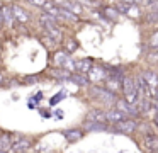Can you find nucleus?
Listing matches in <instances>:
<instances>
[{"label":"nucleus","instance_id":"nucleus-20","mask_svg":"<svg viewBox=\"0 0 158 153\" xmlns=\"http://www.w3.org/2000/svg\"><path fill=\"white\" fill-rule=\"evenodd\" d=\"M102 14H104V15H106L109 20H114V22H116V20L119 19V15H121V12L116 9V7H106V9L102 10Z\"/></svg>","mask_w":158,"mask_h":153},{"label":"nucleus","instance_id":"nucleus-26","mask_svg":"<svg viewBox=\"0 0 158 153\" xmlns=\"http://www.w3.org/2000/svg\"><path fill=\"white\" fill-rule=\"evenodd\" d=\"M29 2H31V3H34V5H39V7H43L46 2H48V0H29Z\"/></svg>","mask_w":158,"mask_h":153},{"label":"nucleus","instance_id":"nucleus-22","mask_svg":"<svg viewBox=\"0 0 158 153\" xmlns=\"http://www.w3.org/2000/svg\"><path fill=\"white\" fill-rule=\"evenodd\" d=\"M53 75L56 78H60V80H68L70 78V71L65 70V68H56V70H53Z\"/></svg>","mask_w":158,"mask_h":153},{"label":"nucleus","instance_id":"nucleus-23","mask_svg":"<svg viewBox=\"0 0 158 153\" xmlns=\"http://www.w3.org/2000/svg\"><path fill=\"white\" fill-rule=\"evenodd\" d=\"M106 122H87V129L89 131H102L106 129Z\"/></svg>","mask_w":158,"mask_h":153},{"label":"nucleus","instance_id":"nucleus-29","mask_svg":"<svg viewBox=\"0 0 158 153\" xmlns=\"http://www.w3.org/2000/svg\"><path fill=\"white\" fill-rule=\"evenodd\" d=\"M153 49H156V53H153V56H148V60L151 58V61H156L158 60V48H153Z\"/></svg>","mask_w":158,"mask_h":153},{"label":"nucleus","instance_id":"nucleus-32","mask_svg":"<svg viewBox=\"0 0 158 153\" xmlns=\"http://www.w3.org/2000/svg\"><path fill=\"white\" fill-rule=\"evenodd\" d=\"M4 83V77H2V75H0V85Z\"/></svg>","mask_w":158,"mask_h":153},{"label":"nucleus","instance_id":"nucleus-34","mask_svg":"<svg viewBox=\"0 0 158 153\" xmlns=\"http://www.w3.org/2000/svg\"><path fill=\"white\" fill-rule=\"evenodd\" d=\"M0 153H9V151H0Z\"/></svg>","mask_w":158,"mask_h":153},{"label":"nucleus","instance_id":"nucleus-10","mask_svg":"<svg viewBox=\"0 0 158 153\" xmlns=\"http://www.w3.org/2000/svg\"><path fill=\"white\" fill-rule=\"evenodd\" d=\"M117 10L123 12V14H126V15H129V17H133V19H138V17L141 15L139 9L136 7V3H124V2H121L119 7H117Z\"/></svg>","mask_w":158,"mask_h":153},{"label":"nucleus","instance_id":"nucleus-6","mask_svg":"<svg viewBox=\"0 0 158 153\" xmlns=\"http://www.w3.org/2000/svg\"><path fill=\"white\" fill-rule=\"evenodd\" d=\"M32 141L26 136H17V138H12V145H10V151L9 153H24L31 148Z\"/></svg>","mask_w":158,"mask_h":153},{"label":"nucleus","instance_id":"nucleus-3","mask_svg":"<svg viewBox=\"0 0 158 153\" xmlns=\"http://www.w3.org/2000/svg\"><path fill=\"white\" fill-rule=\"evenodd\" d=\"M90 94L94 95V99H97V100H100L102 104L106 105H110L116 102V94H114V90H109V88H104V87H99V85H94V87H90Z\"/></svg>","mask_w":158,"mask_h":153},{"label":"nucleus","instance_id":"nucleus-4","mask_svg":"<svg viewBox=\"0 0 158 153\" xmlns=\"http://www.w3.org/2000/svg\"><path fill=\"white\" fill-rule=\"evenodd\" d=\"M136 128H138L136 121L131 119V117H126V119H123V121L114 122V131L123 133V134H133V133L136 131Z\"/></svg>","mask_w":158,"mask_h":153},{"label":"nucleus","instance_id":"nucleus-27","mask_svg":"<svg viewBox=\"0 0 158 153\" xmlns=\"http://www.w3.org/2000/svg\"><path fill=\"white\" fill-rule=\"evenodd\" d=\"M24 83H36V77H26Z\"/></svg>","mask_w":158,"mask_h":153},{"label":"nucleus","instance_id":"nucleus-1","mask_svg":"<svg viewBox=\"0 0 158 153\" xmlns=\"http://www.w3.org/2000/svg\"><path fill=\"white\" fill-rule=\"evenodd\" d=\"M121 85H123L124 100H126L127 104H133V105H136V102H138L136 82H134L131 77H124V78H123V82H121Z\"/></svg>","mask_w":158,"mask_h":153},{"label":"nucleus","instance_id":"nucleus-14","mask_svg":"<svg viewBox=\"0 0 158 153\" xmlns=\"http://www.w3.org/2000/svg\"><path fill=\"white\" fill-rule=\"evenodd\" d=\"M127 116L124 114V112H121V111H117V109H110V111H107L106 112V121H109V122H117V121H123V119H126Z\"/></svg>","mask_w":158,"mask_h":153},{"label":"nucleus","instance_id":"nucleus-21","mask_svg":"<svg viewBox=\"0 0 158 153\" xmlns=\"http://www.w3.org/2000/svg\"><path fill=\"white\" fill-rule=\"evenodd\" d=\"M12 138L10 134H0V151H10Z\"/></svg>","mask_w":158,"mask_h":153},{"label":"nucleus","instance_id":"nucleus-18","mask_svg":"<svg viewBox=\"0 0 158 153\" xmlns=\"http://www.w3.org/2000/svg\"><path fill=\"white\" fill-rule=\"evenodd\" d=\"M68 80H72L73 83L80 85V87H87V85H89V78H87L83 73H78V71H75V73H70V78H68Z\"/></svg>","mask_w":158,"mask_h":153},{"label":"nucleus","instance_id":"nucleus-17","mask_svg":"<svg viewBox=\"0 0 158 153\" xmlns=\"http://www.w3.org/2000/svg\"><path fill=\"white\" fill-rule=\"evenodd\" d=\"M12 12H14V19H17L19 22H27L29 20V15H27V12H26L22 7H19V5H12Z\"/></svg>","mask_w":158,"mask_h":153},{"label":"nucleus","instance_id":"nucleus-31","mask_svg":"<svg viewBox=\"0 0 158 153\" xmlns=\"http://www.w3.org/2000/svg\"><path fill=\"white\" fill-rule=\"evenodd\" d=\"M155 124H156V128H158V114H156V117H155Z\"/></svg>","mask_w":158,"mask_h":153},{"label":"nucleus","instance_id":"nucleus-28","mask_svg":"<svg viewBox=\"0 0 158 153\" xmlns=\"http://www.w3.org/2000/svg\"><path fill=\"white\" fill-rule=\"evenodd\" d=\"M63 97H65V94L61 92V94H58V97H53V99H51V104H56V102H58L60 99H63Z\"/></svg>","mask_w":158,"mask_h":153},{"label":"nucleus","instance_id":"nucleus-15","mask_svg":"<svg viewBox=\"0 0 158 153\" xmlns=\"http://www.w3.org/2000/svg\"><path fill=\"white\" fill-rule=\"evenodd\" d=\"M92 66H94L92 60H89V58H83V60H80V61H75V70L78 71V73H83V75L89 73V70Z\"/></svg>","mask_w":158,"mask_h":153},{"label":"nucleus","instance_id":"nucleus-8","mask_svg":"<svg viewBox=\"0 0 158 153\" xmlns=\"http://www.w3.org/2000/svg\"><path fill=\"white\" fill-rule=\"evenodd\" d=\"M143 80L146 82V85H148V88H150V94H151V97H155V94H156V88H158V77H156V73L155 71H151V70H146L143 75Z\"/></svg>","mask_w":158,"mask_h":153},{"label":"nucleus","instance_id":"nucleus-19","mask_svg":"<svg viewBox=\"0 0 158 153\" xmlns=\"http://www.w3.org/2000/svg\"><path fill=\"white\" fill-rule=\"evenodd\" d=\"M83 136V131L82 129H68V131H65V138L66 141H78L80 138Z\"/></svg>","mask_w":158,"mask_h":153},{"label":"nucleus","instance_id":"nucleus-30","mask_svg":"<svg viewBox=\"0 0 158 153\" xmlns=\"http://www.w3.org/2000/svg\"><path fill=\"white\" fill-rule=\"evenodd\" d=\"M121 2H124V3H138L139 0H121Z\"/></svg>","mask_w":158,"mask_h":153},{"label":"nucleus","instance_id":"nucleus-11","mask_svg":"<svg viewBox=\"0 0 158 153\" xmlns=\"http://www.w3.org/2000/svg\"><path fill=\"white\" fill-rule=\"evenodd\" d=\"M53 2H55L58 7H63V9L70 10V12L77 14V15H78V14L82 12V9H80V7L77 5V3L73 2V0H53Z\"/></svg>","mask_w":158,"mask_h":153},{"label":"nucleus","instance_id":"nucleus-16","mask_svg":"<svg viewBox=\"0 0 158 153\" xmlns=\"http://www.w3.org/2000/svg\"><path fill=\"white\" fill-rule=\"evenodd\" d=\"M144 146L150 153H158V138L153 134L144 136Z\"/></svg>","mask_w":158,"mask_h":153},{"label":"nucleus","instance_id":"nucleus-25","mask_svg":"<svg viewBox=\"0 0 158 153\" xmlns=\"http://www.w3.org/2000/svg\"><path fill=\"white\" fill-rule=\"evenodd\" d=\"M66 49H68V51L77 49V43H73V39H70V44H66Z\"/></svg>","mask_w":158,"mask_h":153},{"label":"nucleus","instance_id":"nucleus-2","mask_svg":"<svg viewBox=\"0 0 158 153\" xmlns=\"http://www.w3.org/2000/svg\"><path fill=\"white\" fill-rule=\"evenodd\" d=\"M41 26L44 27L46 34H48L51 39H55V43H60V41H61V31H60L58 26H56L55 17H51V15H48V14H44V15L41 17Z\"/></svg>","mask_w":158,"mask_h":153},{"label":"nucleus","instance_id":"nucleus-24","mask_svg":"<svg viewBox=\"0 0 158 153\" xmlns=\"http://www.w3.org/2000/svg\"><path fill=\"white\" fill-rule=\"evenodd\" d=\"M148 46L150 48H158V29H155L148 37Z\"/></svg>","mask_w":158,"mask_h":153},{"label":"nucleus","instance_id":"nucleus-13","mask_svg":"<svg viewBox=\"0 0 158 153\" xmlns=\"http://www.w3.org/2000/svg\"><path fill=\"white\" fill-rule=\"evenodd\" d=\"M106 75H107L106 68H100V66H92L89 70V77H90V80H92V82L102 80V78H106Z\"/></svg>","mask_w":158,"mask_h":153},{"label":"nucleus","instance_id":"nucleus-5","mask_svg":"<svg viewBox=\"0 0 158 153\" xmlns=\"http://www.w3.org/2000/svg\"><path fill=\"white\" fill-rule=\"evenodd\" d=\"M53 61H55V65L60 66V68H65V70H75V61L70 60V53H66V51H58V53H55Z\"/></svg>","mask_w":158,"mask_h":153},{"label":"nucleus","instance_id":"nucleus-12","mask_svg":"<svg viewBox=\"0 0 158 153\" xmlns=\"http://www.w3.org/2000/svg\"><path fill=\"white\" fill-rule=\"evenodd\" d=\"M87 122H106V112L100 109H92L87 114Z\"/></svg>","mask_w":158,"mask_h":153},{"label":"nucleus","instance_id":"nucleus-7","mask_svg":"<svg viewBox=\"0 0 158 153\" xmlns=\"http://www.w3.org/2000/svg\"><path fill=\"white\" fill-rule=\"evenodd\" d=\"M114 105H116V109H117V111L124 112V114H126L127 117H133V116H138V114H139V111H138V105L127 104V102L124 100V99H116Z\"/></svg>","mask_w":158,"mask_h":153},{"label":"nucleus","instance_id":"nucleus-33","mask_svg":"<svg viewBox=\"0 0 158 153\" xmlns=\"http://www.w3.org/2000/svg\"><path fill=\"white\" fill-rule=\"evenodd\" d=\"M155 20L158 22V12H155Z\"/></svg>","mask_w":158,"mask_h":153},{"label":"nucleus","instance_id":"nucleus-9","mask_svg":"<svg viewBox=\"0 0 158 153\" xmlns=\"http://www.w3.org/2000/svg\"><path fill=\"white\" fill-rule=\"evenodd\" d=\"M0 17H2V22L5 24V27H12L14 24V12H12V5H0Z\"/></svg>","mask_w":158,"mask_h":153}]
</instances>
